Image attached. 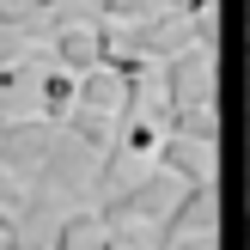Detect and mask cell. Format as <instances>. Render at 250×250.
<instances>
[{"mask_svg": "<svg viewBox=\"0 0 250 250\" xmlns=\"http://www.w3.org/2000/svg\"><path fill=\"white\" fill-rule=\"evenodd\" d=\"M12 189H19V183L0 171V250H37L31 232H24V208L12 202Z\"/></svg>", "mask_w": 250, "mask_h": 250, "instance_id": "ba28073f", "label": "cell"}, {"mask_svg": "<svg viewBox=\"0 0 250 250\" xmlns=\"http://www.w3.org/2000/svg\"><path fill=\"white\" fill-rule=\"evenodd\" d=\"M177 189H183V183L171 177V171H159V165H153L146 177L122 183V189H104V202H92V208H98V220H104V226L134 250V244L153 238V226L165 220V208L177 202Z\"/></svg>", "mask_w": 250, "mask_h": 250, "instance_id": "6da1fadb", "label": "cell"}, {"mask_svg": "<svg viewBox=\"0 0 250 250\" xmlns=\"http://www.w3.org/2000/svg\"><path fill=\"white\" fill-rule=\"evenodd\" d=\"M67 12H73V0H0V24L6 31H24V37H43Z\"/></svg>", "mask_w": 250, "mask_h": 250, "instance_id": "5b68a950", "label": "cell"}, {"mask_svg": "<svg viewBox=\"0 0 250 250\" xmlns=\"http://www.w3.org/2000/svg\"><path fill=\"white\" fill-rule=\"evenodd\" d=\"M92 250H128V244H122V238H116V232H110V226H104V238H98Z\"/></svg>", "mask_w": 250, "mask_h": 250, "instance_id": "7c38bea8", "label": "cell"}, {"mask_svg": "<svg viewBox=\"0 0 250 250\" xmlns=\"http://www.w3.org/2000/svg\"><path fill=\"white\" fill-rule=\"evenodd\" d=\"M104 37H110V24L104 19H55L43 31V55L55 61V67H67V73H85V67H98L104 61Z\"/></svg>", "mask_w": 250, "mask_h": 250, "instance_id": "3957f363", "label": "cell"}, {"mask_svg": "<svg viewBox=\"0 0 250 250\" xmlns=\"http://www.w3.org/2000/svg\"><path fill=\"white\" fill-rule=\"evenodd\" d=\"M165 250H214V232H189V238H171Z\"/></svg>", "mask_w": 250, "mask_h": 250, "instance_id": "8fae6325", "label": "cell"}, {"mask_svg": "<svg viewBox=\"0 0 250 250\" xmlns=\"http://www.w3.org/2000/svg\"><path fill=\"white\" fill-rule=\"evenodd\" d=\"M55 128L61 122H49V116H0V171H6L19 189L37 183L49 146H55Z\"/></svg>", "mask_w": 250, "mask_h": 250, "instance_id": "7a4b0ae2", "label": "cell"}, {"mask_svg": "<svg viewBox=\"0 0 250 250\" xmlns=\"http://www.w3.org/2000/svg\"><path fill=\"white\" fill-rule=\"evenodd\" d=\"M153 12H165V0H98L104 24H134V19H153Z\"/></svg>", "mask_w": 250, "mask_h": 250, "instance_id": "9c48e42d", "label": "cell"}, {"mask_svg": "<svg viewBox=\"0 0 250 250\" xmlns=\"http://www.w3.org/2000/svg\"><path fill=\"white\" fill-rule=\"evenodd\" d=\"M37 104H43V110H37V116H49V122H61V116H67V110H73V73H67V67H55V61H49V67L37 73Z\"/></svg>", "mask_w": 250, "mask_h": 250, "instance_id": "52a82bcc", "label": "cell"}, {"mask_svg": "<svg viewBox=\"0 0 250 250\" xmlns=\"http://www.w3.org/2000/svg\"><path fill=\"white\" fill-rule=\"evenodd\" d=\"M153 165H159V171H171L177 183H208V177H214V146L183 141V134H159Z\"/></svg>", "mask_w": 250, "mask_h": 250, "instance_id": "277c9868", "label": "cell"}, {"mask_svg": "<svg viewBox=\"0 0 250 250\" xmlns=\"http://www.w3.org/2000/svg\"><path fill=\"white\" fill-rule=\"evenodd\" d=\"M177 19H189V24H202V19H214V0H165Z\"/></svg>", "mask_w": 250, "mask_h": 250, "instance_id": "30bf717a", "label": "cell"}, {"mask_svg": "<svg viewBox=\"0 0 250 250\" xmlns=\"http://www.w3.org/2000/svg\"><path fill=\"white\" fill-rule=\"evenodd\" d=\"M104 238V220H98V208H73V214H55V226H49L43 250H92Z\"/></svg>", "mask_w": 250, "mask_h": 250, "instance_id": "8992f818", "label": "cell"}, {"mask_svg": "<svg viewBox=\"0 0 250 250\" xmlns=\"http://www.w3.org/2000/svg\"><path fill=\"white\" fill-rule=\"evenodd\" d=\"M244 232H250V226H244Z\"/></svg>", "mask_w": 250, "mask_h": 250, "instance_id": "4fadbf2b", "label": "cell"}]
</instances>
